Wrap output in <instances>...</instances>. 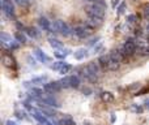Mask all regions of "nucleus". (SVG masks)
I'll list each match as a JSON object with an SVG mask.
<instances>
[{
  "instance_id": "nucleus-1",
  "label": "nucleus",
  "mask_w": 149,
  "mask_h": 125,
  "mask_svg": "<svg viewBox=\"0 0 149 125\" xmlns=\"http://www.w3.org/2000/svg\"><path fill=\"white\" fill-rule=\"evenodd\" d=\"M119 51H120V54H122V56H123V57L132 56L134 54H136V51H137V44H136V42H135V39H134V38L127 39L126 43L123 44V47H122Z\"/></svg>"
},
{
  "instance_id": "nucleus-2",
  "label": "nucleus",
  "mask_w": 149,
  "mask_h": 125,
  "mask_svg": "<svg viewBox=\"0 0 149 125\" xmlns=\"http://www.w3.org/2000/svg\"><path fill=\"white\" fill-rule=\"evenodd\" d=\"M85 10H86V13H88V16L89 17H98V18H105V16H106V9L105 8H102V7H100V5H97V4H90V5H88L86 8H85Z\"/></svg>"
},
{
  "instance_id": "nucleus-3",
  "label": "nucleus",
  "mask_w": 149,
  "mask_h": 125,
  "mask_svg": "<svg viewBox=\"0 0 149 125\" xmlns=\"http://www.w3.org/2000/svg\"><path fill=\"white\" fill-rule=\"evenodd\" d=\"M0 7L8 18H15V5L12 0H0Z\"/></svg>"
},
{
  "instance_id": "nucleus-4",
  "label": "nucleus",
  "mask_w": 149,
  "mask_h": 125,
  "mask_svg": "<svg viewBox=\"0 0 149 125\" xmlns=\"http://www.w3.org/2000/svg\"><path fill=\"white\" fill-rule=\"evenodd\" d=\"M62 89H63V86H62V82H60V79H59V81H52V82H49V84H45L43 85L45 93H50V94L59 93Z\"/></svg>"
},
{
  "instance_id": "nucleus-5",
  "label": "nucleus",
  "mask_w": 149,
  "mask_h": 125,
  "mask_svg": "<svg viewBox=\"0 0 149 125\" xmlns=\"http://www.w3.org/2000/svg\"><path fill=\"white\" fill-rule=\"evenodd\" d=\"M92 30H93V29L88 28L86 25L77 26V28H74V35L79 37L80 39H88L90 35H92V33H93Z\"/></svg>"
},
{
  "instance_id": "nucleus-6",
  "label": "nucleus",
  "mask_w": 149,
  "mask_h": 125,
  "mask_svg": "<svg viewBox=\"0 0 149 125\" xmlns=\"http://www.w3.org/2000/svg\"><path fill=\"white\" fill-rule=\"evenodd\" d=\"M81 76L84 77V78L86 79V81L93 82V84L98 81V74H95L94 72H93L88 65H86V66H84V68L81 69Z\"/></svg>"
},
{
  "instance_id": "nucleus-7",
  "label": "nucleus",
  "mask_w": 149,
  "mask_h": 125,
  "mask_svg": "<svg viewBox=\"0 0 149 125\" xmlns=\"http://www.w3.org/2000/svg\"><path fill=\"white\" fill-rule=\"evenodd\" d=\"M1 61H3V64H4V66H7V68H10V69L17 68V64H16L15 57H13L10 54H8V52H4V54H3Z\"/></svg>"
},
{
  "instance_id": "nucleus-8",
  "label": "nucleus",
  "mask_w": 149,
  "mask_h": 125,
  "mask_svg": "<svg viewBox=\"0 0 149 125\" xmlns=\"http://www.w3.org/2000/svg\"><path fill=\"white\" fill-rule=\"evenodd\" d=\"M33 54H34V56H36L37 59H38L41 63H45V64H46V63H50V61H51V60H52L51 57H50V56H47V55L45 54V52H43V50L38 48V47H37V48H34Z\"/></svg>"
},
{
  "instance_id": "nucleus-9",
  "label": "nucleus",
  "mask_w": 149,
  "mask_h": 125,
  "mask_svg": "<svg viewBox=\"0 0 149 125\" xmlns=\"http://www.w3.org/2000/svg\"><path fill=\"white\" fill-rule=\"evenodd\" d=\"M102 20L103 18H98V17H89L88 21L85 22V25L90 29H95V28H100L102 25Z\"/></svg>"
},
{
  "instance_id": "nucleus-10",
  "label": "nucleus",
  "mask_w": 149,
  "mask_h": 125,
  "mask_svg": "<svg viewBox=\"0 0 149 125\" xmlns=\"http://www.w3.org/2000/svg\"><path fill=\"white\" fill-rule=\"evenodd\" d=\"M38 23H39V28H41L43 31H51V23H50V21L47 20L46 17H41V18H39Z\"/></svg>"
},
{
  "instance_id": "nucleus-11",
  "label": "nucleus",
  "mask_w": 149,
  "mask_h": 125,
  "mask_svg": "<svg viewBox=\"0 0 149 125\" xmlns=\"http://www.w3.org/2000/svg\"><path fill=\"white\" fill-rule=\"evenodd\" d=\"M64 25H65L64 21L55 20L54 22L51 23V31H54V33H62V29H63V26Z\"/></svg>"
},
{
  "instance_id": "nucleus-12",
  "label": "nucleus",
  "mask_w": 149,
  "mask_h": 125,
  "mask_svg": "<svg viewBox=\"0 0 149 125\" xmlns=\"http://www.w3.org/2000/svg\"><path fill=\"white\" fill-rule=\"evenodd\" d=\"M71 54V50L68 48H62V50H56V52H54V56L59 60H64L68 55Z\"/></svg>"
},
{
  "instance_id": "nucleus-13",
  "label": "nucleus",
  "mask_w": 149,
  "mask_h": 125,
  "mask_svg": "<svg viewBox=\"0 0 149 125\" xmlns=\"http://www.w3.org/2000/svg\"><path fill=\"white\" fill-rule=\"evenodd\" d=\"M101 99L105 103H113L115 100V97L110 91H103V93H101Z\"/></svg>"
},
{
  "instance_id": "nucleus-14",
  "label": "nucleus",
  "mask_w": 149,
  "mask_h": 125,
  "mask_svg": "<svg viewBox=\"0 0 149 125\" xmlns=\"http://www.w3.org/2000/svg\"><path fill=\"white\" fill-rule=\"evenodd\" d=\"M47 79H49V77L45 74V76H38V77H33V78L30 79L31 81V84L33 85H45V84H47Z\"/></svg>"
},
{
  "instance_id": "nucleus-15",
  "label": "nucleus",
  "mask_w": 149,
  "mask_h": 125,
  "mask_svg": "<svg viewBox=\"0 0 149 125\" xmlns=\"http://www.w3.org/2000/svg\"><path fill=\"white\" fill-rule=\"evenodd\" d=\"M73 56L76 60H82L88 56V50L86 48H79L73 52Z\"/></svg>"
},
{
  "instance_id": "nucleus-16",
  "label": "nucleus",
  "mask_w": 149,
  "mask_h": 125,
  "mask_svg": "<svg viewBox=\"0 0 149 125\" xmlns=\"http://www.w3.org/2000/svg\"><path fill=\"white\" fill-rule=\"evenodd\" d=\"M0 41H1V44L4 47H9V44L12 43V37L9 35V34H7V33H1L0 34Z\"/></svg>"
},
{
  "instance_id": "nucleus-17",
  "label": "nucleus",
  "mask_w": 149,
  "mask_h": 125,
  "mask_svg": "<svg viewBox=\"0 0 149 125\" xmlns=\"http://www.w3.org/2000/svg\"><path fill=\"white\" fill-rule=\"evenodd\" d=\"M109 61H110V56L109 55H101L100 59H98V63H100L102 69H109Z\"/></svg>"
},
{
  "instance_id": "nucleus-18",
  "label": "nucleus",
  "mask_w": 149,
  "mask_h": 125,
  "mask_svg": "<svg viewBox=\"0 0 149 125\" xmlns=\"http://www.w3.org/2000/svg\"><path fill=\"white\" fill-rule=\"evenodd\" d=\"M49 43H50V46H51L54 50L64 48V47H63V43L59 41V39H56V38H49Z\"/></svg>"
},
{
  "instance_id": "nucleus-19",
  "label": "nucleus",
  "mask_w": 149,
  "mask_h": 125,
  "mask_svg": "<svg viewBox=\"0 0 149 125\" xmlns=\"http://www.w3.org/2000/svg\"><path fill=\"white\" fill-rule=\"evenodd\" d=\"M25 33L28 34L30 38L33 39H37L39 37V31H37L36 28H33V26H29V28H25Z\"/></svg>"
},
{
  "instance_id": "nucleus-20",
  "label": "nucleus",
  "mask_w": 149,
  "mask_h": 125,
  "mask_svg": "<svg viewBox=\"0 0 149 125\" xmlns=\"http://www.w3.org/2000/svg\"><path fill=\"white\" fill-rule=\"evenodd\" d=\"M59 125H76V123L71 116H64L63 119L59 120Z\"/></svg>"
},
{
  "instance_id": "nucleus-21",
  "label": "nucleus",
  "mask_w": 149,
  "mask_h": 125,
  "mask_svg": "<svg viewBox=\"0 0 149 125\" xmlns=\"http://www.w3.org/2000/svg\"><path fill=\"white\" fill-rule=\"evenodd\" d=\"M136 54H139L140 56H148V55H149V47L148 46H140V47H137Z\"/></svg>"
},
{
  "instance_id": "nucleus-22",
  "label": "nucleus",
  "mask_w": 149,
  "mask_h": 125,
  "mask_svg": "<svg viewBox=\"0 0 149 125\" xmlns=\"http://www.w3.org/2000/svg\"><path fill=\"white\" fill-rule=\"evenodd\" d=\"M80 84H81V81H80L79 76H71V87L72 89L80 87Z\"/></svg>"
},
{
  "instance_id": "nucleus-23",
  "label": "nucleus",
  "mask_w": 149,
  "mask_h": 125,
  "mask_svg": "<svg viewBox=\"0 0 149 125\" xmlns=\"http://www.w3.org/2000/svg\"><path fill=\"white\" fill-rule=\"evenodd\" d=\"M60 82H62L63 89H70V87H71V76L63 77V78L60 79Z\"/></svg>"
},
{
  "instance_id": "nucleus-24",
  "label": "nucleus",
  "mask_w": 149,
  "mask_h": 125,
  "mask_svg": "<svg viewBox=\"0 0 149 125\" xmlns=\"http://www.w3.org/2000/svg\"><path fill=\"white\" fill-rule=\"evenodd\" d=\"M15 38H16V41H18L20 43H26V37H25V34H22L21 31H16L15 33Z\"/></svg>"
},
{
  "instance_id": "nucleus-25",
  "label": "nucleus",
  "mask_w": 149,
  "mask_h": 125,
  "mask_svg": "<svg viewBox=\"0 0 149 125\" xmlns=\"http://www.w3.org/2000/svg\"><path fill=\"white\" fill-rule=\"evenodd\" d=\"M64 61H63V60H59V61H55L54 64H51V65H50V68L52 69V70H58L59 72L60 69H62V66L64 65Z\"/></svg>"
},
{
  "instance_id": "nucleus-26",
  "label": "nucleus",
  "mask_w": 149,
  "mask_h": 125,
  "mask_svg": "<svg viewBox=\"0 0 149 125\" xmlns=\"http://www.w3.org/2000/svg\"><path fill=\"white\" fill-rule=\"evenodd\" d=\"M126 8H127V3L126 1H122L120 4L118 5V8H116V10H118V15L122 16L124 12H126Z\"/></svg>"
},
{
  "instance_id": "nucleus-27",
  "label": "nucleus",
  "mask_w": 149,
  "mask_h": 125,
  "mask_svg": "<svg viewBox=\"0 0 149 125\" xmlns=\"http://www.w3.org/2000/svg\"><path fill=\"white\" fill-rule=\"evenodd\" d=\"M137 22V16L136 15H128L127 16V23L128 25H135Z\"/></svg>"
},
{
  "instance_id": "nucleus-28",
  "label": "nucleus",
  "mask_w": 149,
  "mask_h": 125,
  "mask_svg": "<svg viewBox=\"0 0 149 125\" xmlns=\"http://www.w3.org/2000/svg\"><path fill=\"white\" fill-rule=\"evenodd\" d=\"M71 70H72V65H71V64H67V63H65L64 65L62 66V69L59 70V73H62V74H67L68 72H71Z\"/></svg>"
},
{
  "instance_id": "nucleus-29",
  "label": "nucleus",
  "mask_w": 149,
  "mask_h": 125,
  "mask_svg": "<svg viewBox=\"0 0 149 125\" xmlns=\"http://www.w3.org/2000/svg\"><path fill=\"white\" fill-rule=\"evenodd\" d=\"M16 117H18L20 120H28V116H26L25 111H16Z\"/></svg>"
},
{
  "instance_id": "nucleus-30",
  "label": "nucleus",
  "mask_w": 149,
  "mask_h": 125,
  "mask_svg": "<svg viewBox=\"0 0 149 125\" xmlns=\"http://www.w3.org/2000/svg\"><path fill=\"white\" fill-rule=\"evenodd\" d=\"M93 51H94V54H100V52L103 51V43L102 42H100V43H97L94 46V48H93Z\"/></svg>"
},
{
  "instance_id": "nucleus-31",
  "label": "nucleus",
  "mask_w": 149,
  "mask_h": 125,
  "mask_svg": "<svg viewBox=\"0 0 149 125\" xmlns=\"http://www.w3.org/2000/svg\"><path fill=\"white\" fill-rule=\"evenodd\" d=\"M15 3L16 4H18L20 7H28V5L30 4L28 0H15Z\"/></svg>"
},
{
  "instance_id": "nucleus-32",
  "label": "nucleus",
  "mask_w": 149,
  "mask_h": 125,
  "mask_svg": "<svg viewBox=\"0 0 149 125\" xmlns=\"http://www.w3.org/2000/svg\"><path fill=\"white\" fill-rule=\"evenodd\" d=\"M18 47H20V42H18V41H13L12 43L9 44V48L12 50V51H13V50H17Z\"/></svg>"
},
{
  "instance_id": "nucleus-33",
  "label": "nucleus",
  "mask_w": 149,
  "mask_h": 125,
  "mask_svg": "<svg viewBox=\"0 0 149 125\" xmlns=\"http://www.w3.org/2000/svg\"><path fill=\"white\" fill-rule=\"evenodd\" d=\"M143 13L147 18H149V4H144L143 5Z\"/></svg>"
},
{
  "instance_id": "nucleus-34",
  "label": "nucleus",
  "mask_w": 149,
  "mask_h": 125,
  "mask_svg": "<svg viewBox=\"0 0 149 125\" xmlns=\"http://www.w3.org/2000/svg\"><path fill=\"white\" fill-rule=\"evenodd\" d=\"M132 111L134 112H137V113H143V107H140V106H136V104H134L132 106Z\"/></svg>"
},
{
  "instance_id": "nucleus-35",
  "label": "nucleus",
  "mask_w": 149,
  "mask_h": 125,
  "mask_svg": "<svg viewBox=\"0 0 149 125\" xmlns=\"http://www.w3.org/2000/svg\"><path fill=\"white\" fill-rule=\"evenodd\" d=\"M100 37H95V38H93V39H90V41H89V43H88V44H89V46H95V44H97V42L98 41H100Z\"/></svg>"
},
{
  "instance_id": "nucleus-36",
  "label": "nucleus",
  "mask_w": 149,
  "mask_h": 125,
  "mask_svg": "<svg viewBox=\"0 0 149 125\" xmlns=\"http://www.w3.org/2000/svg\"><path fill=\"white\" fill-rule=\"evenodd\" d=\"M94 4L100 5V7L105 8V9H106V7H107V5H106V3H105V1H103V0H97V1H95V3H94Z\"/></svg>"
},
{
  "instance_id": "nucleus-37",
  "label": "nucleus",
  "mask_w": 149,
  "mask_h": 125,
  "mask_svg": "<svg viewBox=\"0 0 149 125\" xmlns=\"http://www.w3.org/2000/svg\"><path fill=\"white\" fill-rule=\"evenodd\" d=\"M119 1H120V0H111V7H113V9H116V8H118Z\"/></svg>"
},
{
  "instance_id": "nucleus-38",
  "label": "nucleus",
  "mask_w": 149,
  "mask_h": 125,
  "mask_svg": "<svg viewBox=\"0 0 149 125\" xmlns=\"http://www.w3.org/2000/svg\"><path fill=\"white\" fill-rule=\"evenodd\" d=\"M16 26H17V29H18V31H22V30H25V28H24V25L21 22H16Z\"/></svg>"
},
{
  "instance_id": "nucleus-39",
  "label": "nucleus",
  "mask_w": 149,
  "mask_h": 125,
  "mask_svg": "<svg viewBox=\"0 0 149 125\" xmlns=\"http://www.w3.org/2000/svg\"><path fill=\"white\" fill-rule=\"evenodd\" d=\"M28 61H29V64H30V65L36 66V60L31 59V56H29V57H28Z\"/></svg>"
},
{
  "instance_id": "nucleus-40",
  "label": "nucleus",
  "mask_w": 149,
  "mask_h": 125,
  "mask_svg": "<svg viewBox=\"0 0 149 125\" xmlns=\"http://www.w3.org/2000/svg\"><path fill=\"white\" fill-rule=\"evenodd\" d=\"M84 94L85 95H90V94H92V90H90L89 87H85V89H84Z\"/></svg>"
},
{
  "instance_id": "nucleus-41",
  "label": "nucleus",
  "mask_w": 149,
  "mask_h": 125,
  "mask_svg": "<svg viewBox=\"0 0 149 125\" xmlns=\"http://www.w3.org/2000/svg\"><path fill=\"white\" fill-rule=\"evenodd\" d=\"M5 125H18V124L15 123V121H12V120H8L7 123H5Z\"/></svg>"
},
{
  "instance_id": "nucleus-42",
  "label": "nucleus",
  "mask_w": 149,
  "mask_h": 125,
  "mask_svg": "<svg viewBox=\"0 0 149 125\" xmlns=\"http://www.w3.org/2000/svg\"><path fill=\"white\" fill-rule=\"evenodd\" d=\"M116 117H115V113H111V123H115Z\"/></svg>"
},
{
  "instance_id": "nucleus-43",
  "label": "nucleus",
  "mask_w": 149,
  "mask_h": 125,
  "mask_svg": "<svg viewBox=\"0 0 149 125\" xmlns=\"http://www.w3.org/2000/svg\"><path fill=\"white\" fill-rule=\"evenodd\" d=\"M145 33H147V35L149 37V22L147 23V26H145Z\"/></svg>"
},
{
  "instance_id": "nucleus-44",
  "label": "nucleus",
  "mask_w": 149,
  "mask_h": 125,
  "mask_svg": "<svg viewBox=\"0 0 149 125\" xmlns=\"http://www.w3.org/2000/svg\"><path fill=\"white\" fill-rule=\"evenodd\" d=\"M145 107H147L148 110H149V99H147V100H145Z\"/></svg>"
},
{
  "instance_id": "nucleus-45",
  "label": "nucleus",
  "mask_w": 149,
  "mask_h": 125,
  "mask_svg": "<svg viewBox=\"0 0 149 125\" xmlns=\"http://www.w3.org/2000/svg\"><path fill=\"white\" fill-rule=\"evenodd\" d=\"M28 1H29V3H31V1H33V0H28Z\"/></svg>"
}]
</instances>
